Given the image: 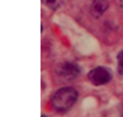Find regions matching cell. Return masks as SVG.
Listing matches in <instances>:
<instances>
[{
    "label": "cell",
    "mask_w": 123,
    "mask_h": 117,
    "mask_svg": "<svg viewBox=\"0 0 123 117\" xmlns=\"http://www.w3.org/2000/svg\"><path fill=\"white\" fill-rule=\"evenodd\" d=\"M87 78L89 81L93 84V86H105L107 83L111 81V72L107 68H102V66H98V68H93L89 74H87Z\"/></svg>",
    "instance_id": "2"
},
{
    "label": "cell",
    "mask_w": 123,
    "mask_h": 117,
    "mask_svg": "<svg viewBox=\"0 0 123 117\" xmlns=\"http://www.w3.org/2000/svg\"><path fill=\"white\" fill-rule=\"evenodd\" d=\"M108 6H110L108 0H93L90 12H92V15H95V17H101L104 12L108 9Z\"/></svg>",
    "instance_id": "4"
},
{
    "label": "cell",
    "mask_w": 123,
    "mask_h": 117,
    "mask_svg": "<svg viewBox=\"0 0 123 117\" xmlns=\"http://www.w3.org/2000/svg\"><path fill=\"white\" fill-rule=\"evenodd\" d=\"M80 72V68L72 62H65L57 68V77L62 80H74Z\"/></svg>",
    "instance_id": "3"
},
{
    "label": "cell",
    "mask_w": 123,
    "mask_h": 117,
    "mask_svg": "<svg viewBox=\"0 0 123 117\" xmlns=\"http://www.w3.org/2000/svg\"><path fill=\"white\" fill-rule=\"evenodd\" d=\"M44 3H45V6H48L50 9L56 11V9H59V8H60L62 0H44Z\"/></svg>",
    "instance_id": "5"
},
{
    "label": "cell",
    "mask_w": 123,
    "mask_h": 117,
    "mask_svg": "<svg viewBox=\"0 0 123 117\" xmlns=\"http://www.w3.org/2000/svg\"><path fill=\"white\" fill-rule=\"evenodd\" d=\"M117 63H119V74L123 75V50L117 54Z\"/></svg>",
    "instance_id": "6"
},
{
    "label": "cell",
    "mask_w": 123,
    "mask_h": 117,
    "mask_svg": "<svg viewBox=\"0 0 123 117\" xmlns=\"http://www.w3.org/2000/svg\"><path fill=\"white\" fill-rule=\"evenodd\" d=\"M77 99H78V92L71 86H66V87H60L59 90L54 92L50 105L56 113H66L74 107Z\"/></svg>",
    "instance_id": "1"
}]
</instances>
